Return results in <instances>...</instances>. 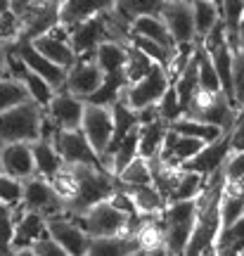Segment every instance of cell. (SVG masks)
<instances>
[{"label": "cell", "instance_id": "cell-15", "mask_svg": "<svg viewBox=\"0 0 244 256\" xmlns=\"http://www.w3.org/2000/svg\"><path fill=\"white\" fill-rule=\"evenodd\" d=\"M104 78V72L98 66V62L92 57H76V62L66 69V81L64 88L74 92L76 98L86 100L90 92L98 90V86Z\"/></svg>", "mask_w": 244, "mask_h": 256}, {"label": "cell", "instance_id": "cell-51", "mask_svg": "<svg viewBox=\"0 0 244 256\" xmlns=\"http://www.w3.org/2000/svg\"><path fill=\"white\" fill-rule=\"evenodd\" d=\"M237 50H242L244 52V34H240V46H237Z\"/></svg>", "mask_w": 244, "mask_h": 256}, {"label": "cell", "instance_id": "cell-43", "mask_svg": "<svg viewBox=\"0 0 244 256\" xmlns=\"http://www.w3.org/2000/svg\"><path fill=\"white\" fill-rule=\"evenodd\" d=\"M50 185H52L54 192H57L64 202L72 200L74 192H76V174H74V166L72 164H62V168L50 178Z\"/></svg>", "mask_w": 244, "mask_h": 256}, {"label": "cell", "instance_id": "cell-40", "mask_svg": "<svg viewBox=\"0 0 244 256\" xmlns=\"http://www.w3.org/2000/svg\"><path fill=\"white\" fill-rule=\"evenodd\" d=\"M26 100H31V95L24 88V83L12 78V76H0V112Z\"/></svg>", "mask_w": 244, "mask_h": 256}, {"label": "cell", "instance_id": "cell-32", "mask_svg": "<svg viewBox=\"0 0 244 256\" xmlns=\"http://www.w3.org/2000/svg\"><path fill=\"white\" fill-rule=\"evenodd\" d=\"M154 64L150 57L142 52V50H138L136 46H130V43H126V60H124V78H126V83L130 86V83L140 81V78H145L147 74L154 69Z\"/></svg>", "mask_w": 244, "mask_h": 256}, {"label": "cell", "instance_id": "cell-33", "mask_svg": "<svg viewBox=\"0 0 244 256\" xmlns=\"http://www.w3.org/2000/svg\"><path fill=\"white\" fill-rule=\"evenodd\" d=\"M180 168V166H178ZM204 176L197 174V171H188V168H180V174H178V180L173 185L171 194L166 197V204L168 202H180V200H194L202 188H204Z\"/></svg>", "mask_w": 244, "mask_h": 256}, {"label": "cell", "instance_id": "cell-48", "mask_svg": "<svg viewBox=\"0 0 244 256\" xmlns=\"http://www.w3.org/2000/svg\"><path fill=\"white\" fill-rule=\"evenodd\" d=\"M31 256H66V254H64V249L50 235H46V238L36 240L31 244Z\"/></svg>", "mask_w": 244, "mask_h": 256}, {"label": "cell", "instance_id": "cell-49", "mask_svg": "<svg viewBox=\"0 0 244 256\" xmlns=\"http://www.w3.org/2000/svg\"><path fill=\"white\" fill-rule=\"evenodd\" d=\"M0 76H10L8 72V46L0 43Z\"/></svg>", "mask_w": 244, "mask_h": 256}, {"label": "cell", "instance_id": "cell-2", "mask_svg": "<svg viewBox=\"0 0 244 256\" xmlns=\"http://www.w3.org/2000/svg\"><path fill=\"white\" fill-rule=\"evenodd\" d=\"M83 228L88 238H107V235H121V232H136L142 216H128L126 211L116 209L109 200L92 204L81 216H69Z\"/></svg>", "mask_w": 244, "mask_h": 256}, {"label": "cell", "instance_id": "cell-42", "mask_svg": "<svg viewBox=\"0 0 244 256\" xmlns=\"http://www.w3.org/2000/svg\"><path fill=\"white\" fill-rule=\"evenodd\" d=\"M156 114H159V119H164L166 124H171V121L182 116L180 102H178V92H176L173 81H168V86H166V90H164V95H162V100L156 102Z\"/></svg>", "mask_w": 244, "mask_h": 256}, {"label": "cell", "instance_id": "cell-14", "mask_svg": "<svg viewBox=\"0 0 244 256\" xmlns=\"http://www.w3.org/2000/svg\"><path fill=\"white\" fill-rule=\"evenodd\" d=\"M31 46L36 48L43 57H48L50 62L60 64L64 69H69L76 62V52L69 46V28H64L62 24L50 28L48 34H40V36L31 38Z\"/></svg>", "mask_w": 244, "mask_h": 256}, {"label": "cell", "instance_id": "cell-54", "mask_svg": "<svg viewBox=\"0 0 244 256\" xmlns=\"http://www.w3.org/2000/svg\"><path fill=\"white\" fill-rule=\"evenodd\" d=\"M240 185H242V192H244V180H242V183H240Z\"/></svg>", "mask_w": 244, "mask_h": 256}, {"label": "cell", "instance_id": "cell-20", "mask_svg": "<svg viewBox=\"0 0 244 256\" xmlns=\"http://www.w3.org/2000/svg\"><path fill=\"white\" fill-rule=\"evenodd\" d=\"M0 171L17 180H26L36 174L31 142H8L0 145Z\"/></svg>", "mask_w": 244, "mask_h": 256}, {"label": "cell", "instance_id": "cell-29", "mask_svg": "<svg viewBox=\"0 0 244 256\" xmlns=\"http://www.w3.org/2000/svg\"><path fill=\"white\" fill-rule=\"evenodd\" d=\"M126 78H124V72H112V74H104L102 83L98 86V90L90 92L88 98L83 102H92V104H114V102L124 95L126 90Z\"/></svg>", "mask_w": 244, "mask_h": 256}, {"label": "cell", "instance_id": "cell-9", "mask_svg": "<svg viewBox=\"0 0 244 256\" xmlns=\"http://www.w3.org/2000/svg\"><path fill=\"white\" fill-rule=\"evenodd\" d=\"M166 86H168V76L164 72V66L154 64V69L147 74L145 78L126 86V90H124L121 98L128 102V107H133L138 112V110H142V107L156 104V102L162 100Z\"/></svg>", "mask_w": 244, "mask_h": 256}, {"label": "cell", "instance_id": "cell-7", "mask_svg": "<svg viewBox=\"0 0 244 256\" xmlns=\"http://www.w3.org/2000/svg\"><path fill=\"white\" fill-rule=\"evenodd\" d=\"M112 126H114L112 124V107L86 102L83 116H81V130H83V136L88 138L90 147L100 154V159L107 152L109 138H112Z\"/></svg>", "mask_w": 244, "mask_h": 256}, {"label": "cell", "instance_id": "cell-45", "mask_svg": "<svg viewBox=\"0 0 244 256\" xmlns=\"http://www.w3.org/2000/svg\"><path fill=\"white\" fill-rule=\"evenodd\" d=\"M19 34H22L19 17L12 10L2 12V14H0V43H2V46H10V43L19 40Z\"/></svg>", "mask_w": 244, "mask_h": 256}, {"label": "cell", "instance_id": "cell-47", "mask_svg": "<svg viewBox=\"0 0 244 256\" xmlns=\"http://www.w3.org/2000/svg\"><path fill=\"white\" fill-rule=\"evenodd\" d=\"M0 202L17 206L22 204V180L0 171Z\"/></svg>", "mask_w": 244, "mask_h": 256}, {"label": "cell", "instance_id": "cell-10", "mask_svg": "<svg viewBox=\"0 0 244 256\" xmlns=\"http://www.w3.org/2000/svg\"><path fill=\"white\" fill-rule=\"evenodd\" d=\"M159 17L171 34L173 43L182 46V43H194L197 34H194V19H192V5L190 0H166L164 2Z\"/></svg>", "mask_w": 244, "mask_h": 256}, {"label": "cell", "instance_id": "cell-41", "mask_svg": "<svg viewBox=\"0 0 244 256\" xmlns=\"http://www.w3.org/2000/svg\"><path fill=\"white\" fill-rule=\"evenodd\" d=\"M118 183H126V185H145V183H152V171H150V162L145 156L138 154L133 162H128L121 174L116 176Z\"/></svg>", "mask_w": 244, "mask_h": 256}, {"label": "cell", "instance_id": "cell-34", "mask_svg": "<svg viewBox=\"0 0 244 256\" xmlns=\"http://www.w3.org/2000/svg\"><path fill=\"white\" fill-rule=\"evenodd\" d=\"M194 64H197V81H199V88L202 90H208V92H218L220 90V83H218V76H216V69H214V62H211V55L208 50L202 43H194Z\"/></svg>", "mask_w": 244, "mask_h": 256}, {"label": "cell", "instance_id": "cell-39", "mask_svg": "<svg viewBox=\"0 0 244 256\" xmlns=\"http://www.w3.org/2000/svg\"><path fill=\"white\" fill-rule=\"evenodd\" d=\"M128 43L130 46H136L138 50H142L152 62H156L159 66H168V62H171V57L176 50H166L164 46H159V43H154V40H150V38L140 36V34H136V31H128Z\"/></svg>", "mask_w": 244, "mask_h": 256}, {"label": "cell", "instance_id": "cell-55", "mask_svg": "<svg viewBox=\"0 0 244 256\" xmlns=\"http://www.w3.org/2000/svg\"><path fill=\"white\" fill-rule=\"evenodd\" d=\"M242 254H244V249H242Z\"/></svg>", "mask_w": 244, "mask_h": 256}, {"label": "cell", "instance_id": "cell-13", "mask_svg": "<svg viewBox=\"0 0 244 256\" xmlns=\"http://www.w3.org/2000/svg\"><path fill=\"white\" fill-rule=\"evenodd\" d=\"M102 40H109L104 12H100V14H95L90 19H83L76 26L69 28V46L74 48L76 57H92L95 48Z\"/></svg>", "mask_w": 244, "mask_h": 256}, {"label": "cell", "instance_id": "cell-50", "mask_svg": "<svg viewBox=\"0 0 244 256\" xmlns=\"http://www.w3.org/2000/svg\"><path fill=\"white\" fill-rule=\"evenodd\" d=\"M8 10H10V0H0V14L8 12Z\"/></svg>", "mask_w": 244, "mask_h": 256}, {"label": "cell", "instance_id": "cell-19", "mask_svg": "<svg viewBox=\"0 0 244 256\" xmlns=\"http://www.w3.org/2000/svg\"><path fill=\"white\" fill-rule=\"evenodd\" d=\"M46 235H48L46 218L40 214H36V211L24 209L14 220V235H12L10 254H31V244L36 240L46 238Z\"/></svg>", "mask_w": 244, "mask_h": 256}, {"label": "cell", "instance_id": "cell-30", "mask_svg": "<svg viewBox=\"0 0 244 256\" xmlns=\"http://www.w3.org/2000/svg\"><path fill=\"white\" fill-rule=\"evenodd\" d=\"M242 249H244V214L235 223H230L228 228H223L216 235L214 254L232 256V254H242Z\"/></svg>", "mask_w": 244, "mask_h": 256}, {"label": "cell", "instance_id": "cell-24", "mask_svg": "<svg viewBox=\"0 0 244 256\" xmlns=\"http://www.w3.org/2000/svg\"><path fill=\"white\" fill-rule=\"evenodd\" d=\"M206 50H208V55H211L214 69H216L220 90L228 98V102L235 107V95H232V50L228 46V40H220V43L206 48Z\"/></svg>", "mask_w": 244, "mask_h": 256}, {"label": "cell", "instance_id": "cell-3", "mask_svg": "<svg viewBox=\"0 0 244 256\" xmlns=\"http://www.w3.org/2000/svg\"><path fill=\"white\" fill-rule=\"evenodd\" d=\"M43 107L34 100L19 102L0 112V145L8 142H34L40 138Z\"/></svg>", "mask_w": 244, "mask_h": 256}, {"label": "cell", "instance_id": "cell-28", "mask_svg": "<svg viewBox=\"0 0 244 256\" xmlns=\"http://www.w3.org/2000/svg\"><path fill=\"white\" fill-rule=\"evenodd\" d=\"M31 152H34V164H36V176H43V178H52L60 168H62V156L54 150V145L50 140H34L31 142Z\"/></svg>", "mask_w": 244, "mask_h": 256}, {"label": "cell", "instance_id": "cell-36", "mask_svg": "<svg viewBox=\"0 0 244 256\" xmlns=\"http://www.w3.org/2000/svg\"><path fill=\"white\" fill-rule=\"evenodd\" d=\"M168 128L178 130V133H185V136H192V138H199L202 142H211L216 140L226 128H218L214 124H204V121H197V119H188V116H180L168 124Z\"/></svg>", "mask_w": 244, "mask_h": 256}, {"label": "cell", "instance_id": "cell-16", "mask_svg": "<svg viewBox=\"0 0 244 256\" xmlns=\"http://www.w3.org/2000/svg\"><path fill=\"white\" fill-rule=\"evenodd\" d=\"M83 107H86V102L81 98H76L66 88H60V90H54V95L43 110L57 128H81Z\"/></svg>", "mask_w": 244, "mask_h": 256}, {"label": "cell", "instance_id": "cell-38", "mask_svg": "<svg viewBox=\"0 0 244 256\" xmlns=\"http://www.w3.org/2000/svg\"><path fill=\"white\" fill-rule=\"evenodd\" d=\"M22 211H24L22 204L12 206V204L0 202V254H10L12 235H14V220H17V216Z\"/></svg>", "mask_w": 244, "mask_h": 256}, {"label": "cell", "instance_id": "cell-1", "mask_svg": "<svg viewBox=\"0 0 244 256\" xmlns=\"http://www.w3.org/2000/svg\"><path fill=\"white\" fill-rule=\"evenodd\" d=\"M76 174V192L72 200L64 202V214L66 216H81L92 204L102 200H109V194L116 190V176H112L104 168L88 164H72Z\"/></svg>", "mask_w": 244, "mask_h": 256}, {"label": "cell", "instance_id": "cell-5", "mask_svg": "<svg viewBox=\"0 0 244 256\" xmlns=\"http://www.w3.org/2000/svg\"><path fill=\"white\" fill-rule=\"evenodd\" d=\"M22 206L40 214L43 218H52V216L64 214V200L54 192L48 178L36 174L26 180H22Z\"/></svg>", "mask_w": 244, "mask_h": 256}, {"label": "cell", "instance_id": "cell-8", "mask_svg": "<svg viewBox=\"0 0 244 256\" xmlns=\"http://www.w3.org/2000/svg\"><path fill=\"white\" fill-rule=\"evenodd\" d=\"M17 17L22 24L19 38L31 40L40 34H48L50 28L60 24V0H34Z\"/></svg>", "mask_w": 244, "mask_h": 256}, {"label": "cell", "instance_id": "cell-52", "mask_svg": "<svg viewBox=\"0 0 244 256\" xmlns=\"http://www.w3.org/2000/svg\"><path fill=\"white\" fill-rule=\"evenodd\" d=\"M211 2H214V5H216V8H218V10L223 8V0H211Z\"/></svg>", "mask_w": 244, "mask_h": 256}, {"label": "cell", "instance_id": "cell-35", "mask_svg": "<svg viewBox=\"0 0 244 256\" xmlns=\"http://www.w3.org/2000/svg\"><path fill=\"white\" fill-rule=\"evenodd\" d=\"M190 5L192 19H194V34H197V40H202L211 31V26L220 19V10L211 0H190Z\"/></svg>", "mask_w": 244, "mask_h": 256}, {"label": "cell", "instance_id": "cell-12", "mask_svg": "<svg viewBox=\"0 0 244 256\" xmlns=\"http://www.w3.org/2000/svg\"><path fill=\"white\" fill-rule=\"evenodd\" d=\"M10 48L17 52L19 60L26 64L31 72H36L38 76H43V78H46V81L52 86L54 90L64 88V81H66V69H64V66H60V64L50 62L48 57L40 55L36 48L31 46V40L19 38V40H14V43H10Z\"/></svg>", "mask_w": 244, "mask_h": 256}, {"label": "cell", "instance_id": "cell-27", "mask_svg": "<svg viewBox=\"0 0 244 256\" xmlns=\"http://www.w3.org/2000/svg\"><path fill=\"white\" fill-rule=\"evenodd\" d=\"M168 124L164 119H152L145 124H138V154L150 159L159 152V147L164 142V133H166Z\"/></svg>", "mask_w": 244, "mask_h": 256}, {"label": "cell", "instance_id": "cell-25", "mask_svg": "<svg viewBox=\"0 0 244 256\" xmlns=\"http://www.w3.org/2000/svg\"><path fill=\"white\" fill-rule=\"evenodd\" d=\"M112 107V138H109V145H107V152L102 154V159L114 150V147L121 142V138L126 136L130 128H136L138 124H140V119H138V112L133 110V107H128V102L124 100V98H118L114 104H109Z\"/></svg>", "mask_w": 244, "mask_h": 256}, {"label": "cell", "instance_id": "cell-44", "mask_svg": "<svg viewBox=\"0 0 244 256\" xmlns=\"http://www.w3.org/2000/svg\"><path fill=\"white\" fill-rule=\"evenodd\" d=\"M232 95H235V110L244 107V52H232Z\"/></svg>", "mask_w": 244, "mask_h": 256}, {"label": "cell", "instance_id": "cell-11", "mask_svg": "<svg viewBox=\"0 0 244 256\" xmlns=\"http://www.w3.org/2000/svg\"><path fill=\"white\" fill-rule=\"evenodd\" d=\"M48 226V235L64 249V254L69 256H86L88 254V242L90 238L83 232V228L76 223L74 218H69L66 214L62 216H52V218H46Z\"/></svg>", "mask_w": 244, "mask_h": 256}, {"label": "cell", "instance_id": "cell-46", "mask_svg": "<svg viewBox=\"0 0 244 256\" xmlns=\"http://www.w3.org/2000/svg\"><path fill=\"white\" fill-rule=\"evenodd\" d=\"M223 174H226L228 183H242L244 180V150H237L226 156L223 162Z\"/></svg>", "mask_w": 244, "mask_h": 256}, {"label": "cell", "instance_id": "cell-53", "mask_svg": "<svg viewBox=\"0 0 244 256\" xmlns=\"http://www.w3.org/2000/svg\"><path fill=\"white\" fill-rule=\"evenodd\" d=\"M240 34H244V14H242V19H240Z\"/></svg>", "mask_w": 244, "mask_h": 256}, {"label": "cell", "instance_id": "cell-31", "mask_svg": "<svg viewBox=\"0 0 244 256\" xmlns=\"http://www.w3.org/2000/svg\"><path fill=\"white\" fill-rule=\"evenodd\" d=\"M92 60L98 62V66L104 74L124 72V60H126V43H118V40H102V43L95 48Z\"/></svg>", "mask_w": 244, "mask_h": 256}, {"label": "cell", "instance_id": "cell-22", "mask_svg": "<svg viewBox=\"0 0 244 256\" xmlns=\"http://www.w3.org/2000/svg\"><path fill=\"white\" fill-rule=\"evenodd\" d=\"M90 256H126L140 254L136 232H121V235H107V238H90L88 242Z\"/></svg>", "mask_w": 244, "mask_h": 256}, {"label": "cell", "instance_id": "cell-26", "mask_svg": "<svg viewBox=\"0 0 244 256\" xmlns=\"http://www.w3.org/2000/svg\"><path fill=\"white\" fill-rule=\"evenodd\" d=\"M130 31L159 43L166 50H176V43H173L171 34H168V28H166V24H164V19L159 14H140V17H136L130 22Z\"/></svg>", "mask_w": 244, "mask_h": 256}, {"label": "cell", "instance_id": "cell-4", "mask_svg": "<svg viewBox=\"0 0 244 256\" xmlns=\"http://www.w3.org/2000/svg\"><path fill=\"white\" fill-rule=\"evenodd\" d=\"M235 112L237 110L228 102L223 90L208 92V90L197 88L194 95L190 98V102H188L182 116L204 121V124H214V126H218V128H230L232 121H235Z\"/></svg>", "mask_w": 244, "mask_h": 256}, {"label": "cell", "instance_id": "cell-23", "mask_svg": "<svg viewBox=\"0 0 244 256\" xmlns=\"http://www.w3.org/2000/svg\"><path fill=\"white\" fill-rule=\"evenodd\" d=\"M118 188L126 192L130 202L136 204L138 214L145 218V216H159L166 206L162 192L154 188V183H145V185H126V183H118Z\"/></svg>", "mask_w": 244, "mask_h": 256}, {"label": "cell", "instance_id": "cell-37", "mask_svg": "<svg viewBox=\"0 0 244 256\" xmlns=\"http://www.w3.org/2000/svg\"><path fill=\"white\" fill-rule=\"evenodd\" d=\"M166 0H114V12L128 24L140 14H159Z\"/></svg>", "mask_w": 244, "mask_h": 256}, {"label": "cell", "instance_id": "cell-6", "mask_svg": "<svg viewBox=\"0 0 244 256\" xmlns=\"http://www.w3.org/2000/svg\"><path fill=\"white\" fill-rule=\"evenodd\" d=\"M52 145L60 152L64 164H88L104 168L100 154L90 147V142H88V138L83 136L81 128H60L52 138Z\"/></svg>", "mask_w": 244, "mask_h": 256}, {"label": "cell", "instance_id": "cell-18", "mask_svg": "<svg viewBox=\"0 0 244 256\" xmlns=\"http://www.w3.org/2000/svg\"><path fill=\"white\" fill-rule=\"evenodd\" d=\"M204 145H206V142H202L199 138L185 136V133H178V130H173V128H166L164 142H162V147H159L156 156H159L162 162H166L168 166H180V164H185V162H190Z\"/></svg>", "mask_w": 244, "mask_h": 256}, {"label": "cell", "instance_id": "cell-17", "mask_svg": "<svg viewBox=\"0 0 244 256\" xmlns=\"http://www.w3.org/2000/svg\"><path fill=\"white\" fill-rule=\"evenodd\" d=\"M228 154H230V128H226V130H223L216 140L206 142V145L202 147L197 154L192 156L190 162L180 164V168L197 171V174H202L204 178H208V176L214 174L218 166H223V162H226Z\"/></svg>", "mask_w": 244, "mask_h": 256}, {"label": "cell", "instance_id": "cell-21", "mask_svg": "<svg viewBox=\"0 0 244 256\" xmlns=\"http://www.w3.org/2000/svg\"><path fill=\"white\" fill-rule=\"evenodd\" d=\"M112 8H114V0H62L60 2V24L64 28H72L83 19H90Z\"/></svg>", "mask_w": 244, "mask_h": 256}]
</instances>
